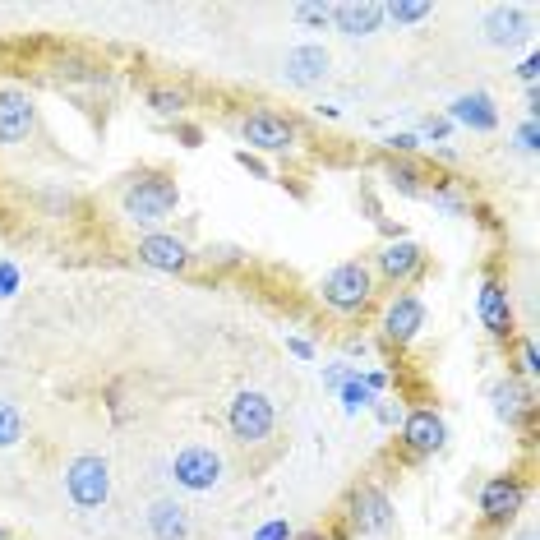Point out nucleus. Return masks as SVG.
Segmentation results:
<instances>
[{"mask_svg":"<svg viewBox=\"0 0 540 540\" xmlns=\"http://www.w3.org/2000/svg\"><path fill=\"white\" fill-rule=\"evenodd\" d=\"M351 522H356L365 536H384L393 527V504H388V494L379 485H360L351 494Z\"/></svg>","mask_w":540,"mask_h":540,"instance_id":"13","label":"nucleus"},{"mask_svg":"<svg viewBox=\"0 0 540 540\" xmlns=\"http://www.w3.org/2000/svg\"><path fill=\"white\" fill-rule=\"evenodd\" d=\"M384 24V5L379 0H342L333 5V28L347 37H370Z\"/></svg>","mask_w":540,"mask_h":540,"instance_id":"17","label":"nucleus"},{"mask_svg":"<svg viewBox=\"0 0 540 540\" xmlns=\"http://www.w3.org/2000/svg\"><path fill=\"white\" fill-rule=\"evenodd\" d=\"M180 139H185V148H199L204 134H199V125H180Z\"/></svg>","mask_w":540,"mask_h":540,"instance_id":"38","label":"nucleus"},{"mask_svg":"<svg viewBox=\"0 0 540 540\" xmlns=\"http://www.w3.org/2000/svg\"><path fill=\"white\" fill-rule=\"evenodd\" d=\"M517 370L527 374H540V356H536V342H527V337H522V342H517Z\"/></svg>","mask_w":540,"mask_h":540,"instance_id":"29","label":"nucleus"},{"mask_svg":"<svg viewBox=\"0 0 540 540\" xmlns=\"http://www.w3.org/2000/svg\"><path fill=\"white\" fill-rule=\"evenodd\" d=\"M374 296V273L360 259H347V264H337L333 273L324 277V300L333 305L337 314H356L365 310Z\"/></svg>","mask_w":540,"mask_h":540,"instance_id":"3","label":"nucleus"},{"mask_svg":"<svg viewBox=\"0 0 540 540\" xmlns=\"http://www.w3.org/2000/svg\"><path fill=\"white\" fill-rule=\"evenodd\" d=\"M314 540H319V536H314Z\"/></svg>","mask_w":540,"mask_h":540,"instance_id":"42","label":"nucleus"},{"mask_svg":"<svg viewBox=\"0 0 540 540\" xmlns=\"http://www.w3.org/2000/svg\"><path fill=\"white\" fill-rule=\"evenodd\" d=\"M517 79H522L527 88H536V79H540V56H527V60H522V65H517Z\"/></svg>","mask_w":540,"mask_h":540,"instance_id":"34","label":"nucleus"},{"mask_svg":"<svg viewBox=\"0 0 540 540\" xmlns=\"http://www.w3.org/2000/svg\"><path fill=\"white\" fill-rule=\"evenodd\" d=\"M444 439H448V430H444V416H439V411L420 407V411H411V416L402 420V444H407V453L430 457V453L444 448Z\"/></svg>","mask_w":540,"mask_h":540,"instance_id":"10","label":"nucleus"},{"mask_svg":"<svg viewBox=\"0 0 540 540\" xmlns=\"http://www.w3.org/2000/svg\"><path fill=\"white\" fill-rule=\"evenodd\" d=\"M430 14H434L430 0H388L384 5V19H393V24H420Z\"/></svg>","mask_w":540,"mask_h":540,"instance_id":"22","label":"nucleus"},{"mask_svg":"<svg viewBox=\"0 0 540 540\" xmlns=\"http://www.w3.org/2000/svg\"><path fill=\"white\" fill-rule=\"evenodd\" d=\"M300 19L305 28H324V24H333V5H310V0H300L296 10H291Z\"/></svg>","mask_w":540,"mask_h":540,"instance_id":"26","label":"nucleus"},{"mask_svg":"<svg viewBox=\"0 0 540 540\" xmlns=\"http://www.w3.org/2000/svg\"><path fill=\"white\" fill-rule=\"evenodd\" d=\"M337 397H342V411H347V416H360V411L365 407H374V402H379V397L370 393V388H365V379H360V370L351 374L347 384L337 388Z\"/></svg>","mask_w":540,"mask_h":540,"instance_id":"21","label":"nucleus"},{"mask_svg":"<svg viewBox=\"0 0 540 540\" xmlns=\"http://www.w3.org/2000/svg\"><path fill=\"white\" fill-rule=\"evenodd\" d=\"M139 264L157 268V273H180V268L190 264V245L180 236H167V231H153V236L139 240Z\"/></svg>","mask_w":540,"mask_h":540,"instance_id":"15","label":"nucleus"},{"mask_svg":"<svg viewBox=\"0 0 540 540\" xmlns=\"http://www.w3.org/2000/svg\"><path fill=\"white\" fill-rule=\"evenodd\" d=\"M171 476H176L180 490L208 494V490H217V480H222V457H217L208 444H190V448H180L176 453Z\"/></svg>","mask_w":540,"mask_h":540,"instance_id":"6","label":"nucleus"},{"mask_svg":"<svg viewBox=\"0 0 540 540\" xmlns=\"http://www.w3.org/2000/svg\"><path fill=\"white\" fill-rule=\"evenodd\" d=\"M236 162H240V167H245V171H250V176H259V180H273V171H268L264 162H259V157L250 153V148H240V153H236Z\"/></svg>","mask_w":540,"mask_h":540,"instance_id":"33","label":"nucleus"},{"mask_svg":"<svg viewBox=\"0 0 540 540\" xmlns=\"http://www.w3.org/2000/svg\"><path fill=\"white\" fill-rule=\"evenodd\" d=\"M480 28H485V42L490 47H517L531 33V10L527 5H494Z\"/></svg>","mask_w":540,"mask_h":540,"instance_id":"14","label":"nucleus"},{"mask_svg":"<svg viewBox=\"0 0 540 540\" xmlns=\"http://www.w3.org/2000/svg\"><path fill=\"white\" fill-rule=\"evenodd\" d=\"M448 134H453V120H448V116H425V120H420L416 139H434V144H444Z\"/></svg>","mask_w":540,"mask_h":540,"instance_id":"27","label":"nucleus"},{"mask_svg":"<svg viewBox=\"0 0 540 540\" xmlns=\"http://www.w3.org/2000/svg\"><path fill=\"white\" fill-rule=\"evenodd\" d=\"M476 314H480V324H485V333L490 337H513V300H508V291L499 287L494 277L480 282Z\"/></svg>","mask_w":540,"mask_h":540,"instance_id":"16","label":"nucleus"},{"mask_svg":"<svg viewBox=\"0 0 540 540\" xmlns=\"http://www.w3.org/2000/svg\"><path fill=\"white\" fill-rule=\"evenodd\" d=\"M388 148H393V153H416L420 139L416 134H388Z\"/></svg>","mask_w":540,"mask_h":540,"instance_id":"35","label":"nucleus"},{"mask_svg":"<svg viewBox=\"0 0 540 540\" xmlns=\"http://www.w3.org/2000/svg\"><path fill=\"white\" fill-rule=\"evenodd\" d=\"M379 420H384V425H397V407H388V402H379Z\"/></svg>","mask_w":540,"mask_h":540,"instance_id":"39","label":"nucleus"},{"mask_svg":"<svg viewBox=\"0 0 540 540\" xmlns=\"http://www.w3.org/2000/svg\"><path fill=\"white\" fill-rule=\"evenodd\" d=\"M490 402H494V416L508 420V425H522L531 411V397L517 388V379H499V384L490 388Z\"/></svg>","mask_w":540,"mask_h":540,"instance_id":"20","label":"nucleus"},{"mask_svg":"<svg viewBox=\"0 0 540 540\" xmlns=\"http://www.w3.org/2000/svg\"><path fill=\"white\" fill-rule=\"evenodd\" d=\"M517 148H522L527 157L540 148V125H536V116H527L522 125H517Z\"/></svg>","mask_w":540,"mask_h":540,"instance_id":"28","label":"nucleus"},{"mask_svg":"<svg viewBox=\"0 0 540 540\" xmlns=\"http://www.w3.org/2000/svg\"><path fill=\"white\" fill-rule=\"evenodd\" d=\"M425 199L434 208H444V213H467V199H457L453 190H425Z\"/></svg>","mask_w":540,"mask_h":540,"instance_id":"30","label":"nucleus"},{"mask_svg":"<svg viewBox=\"0 0 540 540\" xmlns=\"http://www.w3.org/2000/svg\"><path fill=\"white\" fill-rule=\"evenodd\" d=\"M254 540H296V531H291L282 517H273V522H264V527L254 531Z\"/></svg>","mask_w":540,"mask_h":540,"instance_id":"31","label":"nucleus"},{"mask_svg":"<svg viewBox=\"0 0 540 540\" xmlns=\"http://www.w3.org/2000/svg\"><path fill=\"white\" fill-rule=\"evenodd\" d=\"M33 120H37V107L33 97L24 88H0V144H24L33 134Z\"/></svg>","mask_w":540,"mask_h":540,"instance_id":"9","label":"nucleus"},{"mask_svg":"<svg viewBox=\"0 0 540 540\" xmlns=\"http://www.w3.org/2000/svg\"><path fill=\"white\" fill-rule=\"evenodd\" d=\"M14 291H19V268H14L10 259H0V300L14 296Z\"/></svg>","mask_w":540,"mask_h":540,"instance_id":"32","label":"nucleus"},{"mask_svg":"<svg viewBox=\"0 0 540 540\" xmlns=\"http://www.w3.org/2000/svg\"><path fill=\"white\" fill-rule=\"evenodd\" d=\"M148 107L157 116H180V111L190 107V97H185V88H148Z\"/></svg>","mask_w":540,"mask_h":540,"instance_id":"23","label":"nucleus"},{"mask_svg":"<svg viewBox=\"0 0 540 540\" xmlns=\"http://www.w3.org/2000/svg\"><path fill=\"white\" fill-rule=\"evenodd\" d=\"M522 504H527V485L517 476H494V480H485V490H480V513H485V522H508Z\"/></svg>","mask_w":540,"mask_h":540,"instance_id":"12","label":"nucleus"},{"mask_svg":"<svg viewBox=\"0 0 540 540\" xmlns=\"http://www.w3.org/2000/svg\"><path fill=\"white\" fill-rule=\"evenodd\" d=\"M148 531H153V540H185L190 536V508L176 499H157L148 508Z\"/></svg>","mask_w":540,"mask_h":540,"instance_id":"19","label":"nucleus"},{"mask_svg":"<svg viewBox=\"0 0 540 540\" xmlns=\"http://www.w3.org/2000/svg\"><path fill=\"white\" fill-rule=\"evenodd\" d=\"M522 540H536V531H531V527H527V531H522Z\"/></svg>","mask_w":540,"mask_h":540,"instance_id":"40","label":"nucleus"},{"mask_svg":"<svg viewBox=\"0 0 540 540\" xmlns=\"http://www.w3.org/2000/svg\"><path fill=\"white\" fill-rule=\"evenodd\" d=\"M374 259H379V273H384L393 287H407V282H416V277L425 273V250H420L416 240H407V236L388 240Z\"/></svg>","mask_w":540,"mask_h":540,"instance_id":"7","label":"nucleus"},{"mask_svg":"<svg viewBox=\"0 0 540 540\" xmlns=\"http://www.w3.org/2000/svg\"><path fill=\"white\" fill-rule=\"evenodd\" d=\"M24 439V411L0 397V448H14Z\"/></svg>","mask_w":540,"mask_h":540,"instance_id":"24","label":"nucleus"},{"mask_svg":"<svg viewBox=\"0 0 540 540\" xmlns=\"http://www.w3.org/2000/svg\"><path fill=\"white\" fill-rule=\"evenodd\" d=\"M0 536H5V531H0Z\"/></svg>","mask_w":540,"mask_h":540,"instance_id":"41","label":"nucleus"},{"mask_svg":"<svg viewBox=\"0 0 540 540\" xmlns=\"http://www.w3.org/2000/svg\"><path fill=\"white\" fill-rule=\"evenodd\" d=\"M384 337L393 342V347H407V342H416V333L425 328V305H420V296H393L384 310Z\"/></svg>","mask_w":540,"mask_h":540,"instance_id":"11","label":"nucleus"},{"mask_svg":"<svg viewBox=\"0 0 540 540\" xmlns=\"http://www.w3.org/2000/svg\"><path fill=\"white\" fill-rule=\"evenodd\" d=\"M328 65H333V56H328L319 42H300V47H291L287 60H282V79H287L291 88H314L328 79Z\"/></svg>","mask_w":540,"mask_h":540,"instance_id":"8","label":"nucleus"},{"mask_svg":"<svg viewBox=\"0 0 540 540\" xmlns=\"http://www.w3.org/2000/svg\"><path fill=\"white\" fill-rule=\"evenodd\" d=\"M351 374H356L351 365H337V370H324V384H328V388H342V384L351 379Z\"/></svg>","mask_w":540,"mask_h":540,"instance_id":"36","label":"nucleus"},{"mask_svg":"<svg viewBox=\"0 0 540 540\" xmlns=\"http://www.w3.org/2000/svg\"><path fill=\"white\" fill-rule=\"evenodd\" d=\"M240 139L254 148V153H291L296 148V120L282 116V111H250L240 120Z\"/></svg>","mask_w":540,"mask_h":540,"instance_id":"5","label":"nucleus"},{"mask_svg":"<svg viewBox=\"0 0 540 540\" xmlns=\"http://www.w3.org/2000/svg\"><path fill=\"white\" fill-rule=\"evenodd\" d=\"M277 425V411L273 402H268L264 393H254V388H245V393L231 397V407H227V430L236 444L254 448V444H264L268 434H273Z\"/></svg>","mask_w":540,"mask_h":540,"instance_id":"2","label":"nucleus"},{"mask_svg":"<svg viewBox=\"0 0 540 540\" xmlns=\"http://www.w3.org/2000/svg\"><path fill=\"white\" fill-rule=\"evenodd\" d=\"M287 347H291V356H300V360H314V347L305 342V337H287Z\"/></svg>","mask_w":540,"mask_h":540,"instance_id":"37","label":"nucleus"},{"mask_svg":"<svg viewBox=\"0 0 540 540\" xmlns=\"http://www.w3.org/2000/svg\"><path fill=\"white\" fill-rule=\"evenodd\" d=\"M384 176L393 180L402 194H411V199H425V194H420V171L416 167H407V162H388Z\"/></svg>","mask_w":540,"mask_h":540,"instance_id":"25","label":"nucleus"},{"mask_svg":"<svg viewBox=\"0 0 540 540\" xmlns=\"http://www.w3.org/2000/svg\"><path fill=\"white\" fill-rule=\"evenodd\" d=\"M65 490H70L74 508H102L111 499V467L97 453H79L65 467Z\"/></svg>","mask_w":540,"mask_h":540,"instance_id":"4","label":"nucleus"},{"mask_svg":"<svg viewBox=\"0 0 540 540\" xmlns=\"http://www.w3.org/2000/svg\"><path fill=\"white\" fill-rule=\"evenodd\" d=\"M448 120H453V125H467V130H476V134H490L494 125H499V107H494L490 93L471 88V93H462L453 107H448Z\"/></svg>","mask_w":540,"mask_h":540,"instance_id":"18","label":"nucleus"},{"mask_svg":"<svg viewBox=\"0 0 540 540\" xmlns=\"http://www.w3.org/2000/svg\"><path fill=\"white\" fill-rule=\"evenodd\" d=\"M176 204H180L176 180L157 176V171L134 176L130 185H125V194H120V213L130 217L134 227H157V222H167V217L176 213Z\"/></svg>","mask_w":540,"mask_h":540,"instance_id":"1","label":"nucleus"}]
</instances>
